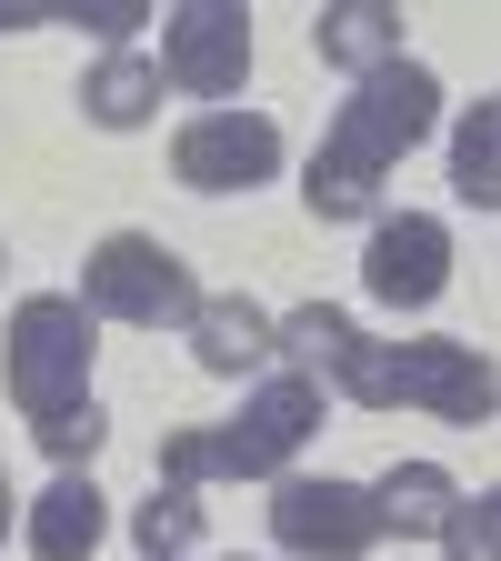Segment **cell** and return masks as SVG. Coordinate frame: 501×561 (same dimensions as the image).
Returning <instances> with one entry per match:
<instances>
[{"instance_id":"1","label":"cell","mask_w":501,"mask_h":561,"mask_svg":"<svg viewBox=\"0 0 501 561\" xmlns=\"http://www.w3.org/2000/svg\"><path fill=\"white\" fill-rule=\"evenodd\" d=\"M432 121H442V70H432V60L401 50V60L362 70V81L341 91L311 171H301L311 221H382V181L401 171L411 140H432Z\"/></svg>"},{"instance_id":"2","label":"cell","mask_w":501,"mask_h":561,"mask_svg":"<svg viewBox=\"0 0 501 561\" xmlns=\"http://www.w3.org/2000/svg\"><path fill=\"white\" fill-rule=\"evenodd\" d=\"M91 351H101V331H91V311H81V291H31L21 311H11V401L31 411V442L60 461V471H91V451L111 442V411L91 401Z\"/></svg>"},{"instance_id":"3","label":"cell","mask_w":501,"mask_h":561,"mask_svg":"<svg viewBox=\"0 0 501 561\" xmlns=\"http://www.w3.org/2000/svg\"><path fill=\"white\" fill-rule=\"evenodd\" d=\"M321 421H331L321 381L271 371L231 421H210V432H171V442H161V481H181V491H201V481H281Z\"/></svg>"},{"instance_id":"4","label":"cell","mask_w":501,"mask_h":561,"mask_svg":"<svg viewBox=\"0 0 501 561\" xmlns=\"http://www.w3.org/2000/svg\"><path fill=\"white\" fill-rule=\"evenodd\" d=\"M341 391L362 411H421V421H452V432H481L501 411V371L481 362L471 341H442V331H411V341H362L351 351Z\"/></svg>"},{"instance_id":"5","label":"cell","mask_w":501,"mask_h":561,"mask_svg":"<svg viewBox=\"0 0 501 561\" xmlns=\"http://www.w3.org/2000/svg\"><path fill=\"white\" fill-rule=\"evenodd\" d=\"M191 271H181V251L171 241H151V231H111L91 261H81V311L91 321H140V331H171V321H191Z\"/></svg>"},{"instance_id":"6","label":"cell","mask_w":501,"mask_h":561,"mask_svg":"<svg viewBox=\"0 0 501 561\" xmlns=\"http://www.w3.org/2000/svg\"><path fill=\"white\" fill-rule=\"evenodd\" d=\"M271 541L301 551V561H362V551H382V502H372V481L281 471V491H271Z\"/></svg>"},{"instance_id":"7","label":"cell","mask_w":501,"mask_h":561,"mask_svg":"<svg viewBox=\"0 0 501 561\" xmlns=\"http://www.w3.org/2000/svg\"><path fill=\"white\" fill-rule=\"evenodd\" d=\"M251 81V11L241 0H191L161 21V91H201L210 111H231V91Z\"/></svg>"},{"instance_id":"8","label":"cell","mask_w":501,"mask_h":561,"mask_svg":"<svg viewBox=\"0 0 501 561\" xmlns=\"http://www.w3.org/2000/svg\"><path fill=\"white\" fill-rule=\"evenodd\" d=\"M171 171L191 181V191H261L271 171H281V121L271 111H201V121H181V140H171Z\"/></svg>"},{"instance_id":"9","label":"cell","mask_w":501,"mask_h":561,"mask_svg":"<svg viewBox=\"0 0 501 561\" xmlns=\"http://www.w3.org/2000/svg\"><path fill=\"white\" fill-rule=\"evenodd\" d=\"M362 291L382 311H432L452 291V231L432 221V210H382L372 251H362Z\"/></svg>"},{"instance_id":"10","label":"cell","mask_w":501,"mask_h":561,"mask_svg":"<svg viewBox=\"0 0 501 561\" xmlns=\"http://www.w3.org/2000/svg\"><path fill=\"white\" fill-rule=\"evenodd\" d=\"M181 331H191V362H201V371H221V381L261 371L271 351H281V311H261L251 291H201Z\"/></svg>"},{"instance_id":"11","label":"cell","mask_w":501,"mask_h":561,"mask_svg":"<svg viewBox=\"0 0 501 561\" xmlns=\"http://www.w3.org/2000/svg\"><path fill=\"white\" fill-rule=\"evenodd\" d=\"M31 551L41 561H91L101 541H111V502H101V481L91 471H50V491L31 502Z\"/></svg>"},{"instance_id":"12","label":"cell","mask_w":501,"mask_h":561,"mask_svg":"<svg viewBox=\"0 0 501 561\" xmlns=\"http://www.w3.org/2000/svg\"><path fill=\"white\" fill-rule=\"evenodd\" d=\"M81 121H101V130L161 121V60H151V50H101V60L81 70Z\"/></svg>"},{"instance_id":"13","label":"cell","mask_w":501,"mask_h":561,"mask_svg":"<svg viewBox=\"0 0 501 561\" xmlns=\"http://www.w3.org/2000/svg\"><path fill=\"white\" fill-rule=\"evenodd\" d=\"M311 50L331 60V70H382V60H401V11L391 0H341V11H321L311 21Z\"/></svg>"},{"instance_id":"14","label":"cell","mask_w":501,"mask_h":561,"mask_svg":"<svg viewBox=\"0 0 501 561\" xmlns=\"http://www.w3.org/2000/svg\"><path fill=\"white\" fill-rule=\"evenodd\" d=\"M372 502H382V531L421 541V531H442V522H452V502H462V481H452L442 461H391V471L372 481Z\"/></svg>"},{"instance_id":"15","label":"cell","mask_w":501,"mask_h":561,"mask_svg":"<svg viewBox=\"0 0 501 561\" xmlns=\"http://www.w3.org/2000/svg\"><path fill=\"white\" fill-rule=\"evenodd\" d=\"M281 351H292L301 381L341 391V371H351V351H362V331H351V311H331V301H301V311H281Z\"/></svg>"},{"instance_id":"16","label":"cell","mask_w":501,"mask_h":561,"mask_svg":"<svg viewBox=\"0 0 501 561\" xmlns=\"http://www.w3.org/2000/svg\"><path fill=\"white\" fill-rule=\"evenodd\" d=\"M452 201L462 210H501V101H471L452 121Z\"/></svg>"},{"instance_id":"17","label":"cell","mask_w":501,"mask_h":561,"mask_svg":"<svg viewBox=\"0 0 501 561\" xmlns=\"http://www.w3.org/2000/svg\"><path fill=\"white\" fill-rule=\"evenodd\" d=\"M130 541H140V561H191V551H201V491H181V481L140 491Z\"/></svg>"},{"instance_id":"18","label":"cell","mask_w":501,"mask_h":561,"mask_svg":"<svg viewBox=\"0 0 501 561\" xmlns=\"http://www.w3.org/2000/svg\"><path fill=\"white\" fill-rule=\"evenodd\" d=\"M442 551H452V561H501V481H481V491H462V502H452Z\"/></svg>"},{"instance_id":"19","label":"cell","mask_w":501,"mask_h":561,"mask_svg":"<svg viewBox=\"0 0 501 561\" xmlns=\"http://www.w3.org/2000/svg\"><path fill=\"white\" fill-rule=\"evenodd\" d=\"M41 21H60L50 0H0V31H41Z\"/></svg>"},{"instance_id":"20","label":"cell","mask_w":501,"mask_h":561,"mask_svg":"<svg viewBox=\"0 0 501 561\" xmlns=\"http://www.w3.org/2000/svg\"><path fill=\"white\" fill-rule=\"evenodd\" d=\"M0 531H11V471H0Z\"/></svg>"},{"instance_id":"21","label":"cell","mask_w":501,"mask_h":561,"mask_svg":"<svg viewBox=\"0 0 501 561\" xmlns=\"http://www.w3.org/2000/svg\"><path fill=\"white\" fill-rule=\"evenodd\" d=\"M0 261H11V251H0Z\"/></svg>"}]
</instances>
